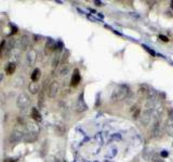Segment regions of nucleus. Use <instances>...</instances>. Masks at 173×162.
<instances>
[{
	"mask_svg": "<svg viewBox=\"0 0 173 162\" xmlns=\"http://www.w3.org/2000/svg\"><path fill=\"white\" fill-rule=\"evenodd\" d=\"M129 94H130V88L128 85L121 84L119 87H117L113 91L111 101L113 102H121V101H123L129 96Z\"/></svg>",
	"mask_w": 173,
	"mask_h": 162,
	"instance_id": "nucleus-1",
	"label": "nucleus"
},
{
	"mask_svg": "<svg viewBox=\"0 0 173 162\" xmlns=\"http://www.w3.org/2000/svg\"><path fill=\"white\" fill-rule=\"evenodd\" d=\"M163 133V128H162V121L161 119L154 120L153 126L151 130V136L153 138H160Z\"/></svg>",
	"mask_w": 173,
	"mask_h": 162,
	"instance_id": "nucleus-2",
	"label": "nucleus"
},
{
	"mask_svg": "<svg viewBox=\"0 0 173 162\" xmlns=\"http://www.w3.org/2000/svg\"><path fill=\"white\" fill-rule=\"evenodd\" d=\"M29 103H30V100H29L28 95L26 93H22L20 96L17 97L16 105L17 107H19V109H21V110H24V109L28 106Z\"/></svg>",
	"mask_w": 173,
	"mask_h": 162,
	"instance_id": "nucleus-3",
	"label": "nucleus"
},
{
	"mask_svg": "<svg viewBox=\"0 0 173 162\" xmlns=\"http://www.w3.org/2000/svg\"><path fill=\"white\" fill-rule=\"evenodd\" d=\"M165 131L169 136L173 137V109L169 110V116L165 124Z\"/></svg>",
	"mask_w": 173,
	"mask_h": 162,
	"instance_id": "nucleus-4",
	"label": "nucleus"
},
{
	"mask_svg": "<svg viewBox=\"0 0 173 162\" xmlns=\"http://www.w3.org/2000/svg\"><path fill=\"white\" fill-rule=\"evenodd\" d=\"M59 91H60V83L57 82L56 80H54L50 83L48 88V96L50 98H54L59 94Z\"/></svg>",
	"mask_w": 173,
	"mask_h": 162,
	"instance_id": "nucleus-5",
	"label": "nucleus"
},
{
	"mask_svg": "<svg viewBox=\"0 0 173 162\" xmlns=\"http://www.w3.org/2000/svg\"><path fill=\"white\" fill-rule=\"evenodd\" d=\"M23 137H24V133L21 131L20 129H14L11 132V135H10V142L17 143L20 142L21 139H23Z\"/></svg>",
	"mask_w": 173,
	"mask_h": 162,
	"instance_id": "nucleus-6",
	"label": "nucleus"
},
{
	"mask_svg": "<svg viewBox=\"0 0 173 162\" xmlns=\"http://www.w3.org/2000/svg\"><path fill=\"white\" fill-rule=\"evenodd\" d=\"M15 46V40L11 39L9 42H7V44H4V48H3V55L4 57H8V55H10L12 52V49L14 48Z\"/></svg>",
	"mask_w": 173,
	"mask_h": 162,
	"instance_id": "nucleus-7",
	"label": "nucleus"
},
{
	"mask_svg": "<svg viewBox=\"0 0 173 162\" xmlns=\"http://www.w3.org/2000/svg\"><path fill=\"white\" fill-rule=\"evenodd\" d=\"M36 61H37V52H36V50L31 49L30 51H28V53H27V63H28V66L35 65Z\"/></svg>",
	"mask_w": 173,
	"mask_h": 162,
	"instance_id": "nucleus-8",
	"label": "nucleus"
},
{
	"mask_svg": "<svg viewBox=\"0 0 173 162\" xmlns=\"http://www.w3.org/2000/svg\"><path fill=\"white\" fill-rule=\"evenodd\" d=\"M80 80H81V77H80L79 70H78V69H75L74 74L71 76V87H77V85L79 84Z\"/></svg>",
	"mask_w": 173,
	"mask_h": 162,
	"instance_id": "nucleus-9",
	"label": "nucleus"
},
{
	"mask_svg": "<svg viewBox=\"0 0 173 162\" xmlns=\"http://www.w3.org/2000/svg\"><path fill=\"white\" fill-rule=\"evenodd\" d=\"M157 101V91L155 89L149 88V91H148L147 97H146V102H151V103H156Z\"/></svg>",
	"mask_w": 173,
	"mask_h": 162,
	"instance_id": "nucleus-10",
	"label": "nucleus"
},
{
	"mask_svg": "<svg viewBox=\"0 0 173 162\" xmlns=\"http://www.w3.org/2000/svg\"><path fill=\"white\" fill-rule=\"evenodd\" d=\"M148 91H149V88H148L147 85H141L140 89L137 90V95H139L140 98H146Z\"/></svg>",
	"mask_w": 173,
	"mask_h": 162,
	"instance_id": "nucleus-11",
	"label": "nucleus"
},
{
	"mask_svg": "<svg viewBox=\"0 0 173 162\" xmlns=\"http://www.w3.org/2000/svg\"><path fill=\"white\" fill-rule=\"evenodd\" d=\"M36 138H37V133H35V132H28V131H27V133L24 134V137H23L24 142L26 143L34 142Z\"/></svg>",
	"mask_w": 173,
	"mask_h": 162,
	"instance_id": "nucleus-12",
	"label": "nucleus"
},
{
	"mask_svg": "<svg viewBox=\"0 0 173 162\" xmlns=\"http://www.w3.org/2000/svg\"><path fill=\"white\" fill-rule=\"evenodd\" d=\"M76 110L78 111V112L87 110V105H85L82 100V94H81V96H79V100H78V102H77L76 104Z\"/></svg>",
	"mask_w": 173,
	"mask_h": 162,
	"instance_id": "nucleus-13",
	"label": "nucleus"
},
{
	"mask_svg": "<svg viewBox=\"0 0 173 162\" xmlns=\"http://www.w3.org/2000/svg\"><path fill=\"white\" fill-rule=\"evenodd\" d=\"M28 90L31 94H37L39 92V84H38V82L31 81L28 84Z\"/></svg>",
	"mask_w": 173,
	"mask_h": 162,
	"instance_id": "nucleus-14",
	"label": "nucleus"
},
{
	"mask_svg": "<svg viewBox=\"0 0 173 162\" xmlns=\"http://www.w3.org/2000/svg\"><path fill=\"white\" fill-rule=\"evenodd\" d=\"M29 47V37L27 35H24L21 39V48L22 50H26Z\"/></svg>",
	"mask_w": 173,
	"mask_h": 162,
	"instance_id": "nucleus-15",
	"label": "nucleus"
},
{
	"mask_svg": "<svg viewBox=\"0 0 173 162\" xmlns=\"http://www.w3.org/2000/svg\"><path fill=\"white\" fill-rule=\"evenodd\" d=\"M40 77H41V71H40L39 68H36L33 71V74H31V81L38 82V80L40 79Z\"/></svg>",
	"mask_w": 173,
	"mask_h": 162,
	"instance_id": "nucleus-16",
	"label": "nucleus"
},
{
	"mask_svg": "<svg viewBox=\"0 0 173 162\" xmlns=\"http://www.w3.org/2000/svg\"><path fill=\"white\" fill-rule=\"evenodd\" d=\"M15 69H16V65L14 63H10L8 64V66L6 67V74L7 75H13L14 74Z\"/></svg>",
	"mask_w": 173,
	"mask_h": 162,
	"instance_id": "nucleus-17",
	"label": "nucleus"
},
{
	"mask_svg": "<svg viewBox=\"0 0 173 162\" xmlns=\"http://www.w3.org/2000/svg\"><path fill=\"white\" fill-rule=\"evenodd\" d=\"M31 117H33V119H34L36 122H40L41 119H42L39 114V111H38L36 108H33V110H31Z\"/></svg>",
	"mask_w": 173,
	"mask_h": 162,
	"instance_id": "nucleus-18",
	"label": "nucleus"
},
{
	"mask_svg": "<svg viewBox=\"0 0 173 162\" xmlns=\"http://www.w3.org/2000/svg\"><path fill=\"white\" fill-rule=\"evenodd\" d=\"M68 71H69L68 65H62V68L60 69V74L62 75V76H65V75L68 74Z\"/></svg>",
	"mask_w": 173,
	"mask_h": 162,
	"instance_id": "nucleus-19",
	"label": "nucleus"
},
{
	"mask_svg": "<svg viewBox=\"0 0 173 162\" xmlns=\"http://www.w3.org/2000/svg\"><path fill=\"white\" fill-rule=\"evenodd\" d=\"M153 162H165V160H163L161 157H160V155H154Z\"/></svg>",
	"mask_w": 173,
	"mask_h": 162,
	"instance_id": "nucleus-20",
	"label": "nucleus"
},
{
	"mask_svg": "<svg viewBox=\"0 0 173 162\" xmlns=\"http://www.w3.org/2000/svg\"><path fill=\"white\" fill-rule=\"evenodd\" d=\"M59 62H60V56H55V58H54L53 62H52V66H53V67H56V66L59 65Z\"/></svg>",
	"mask_w": 173,
	"mask_h": 162,
	"instance_id": "nucleus-21",
	"label": "nucleus"
},
{
	"mask_svg": "<svg viewBox=\"0 0 173 162\" xmlns=\"http://www.w3.org/2000/svg\"><path fill=\"white\" fill-rule=\"evenodd\" d=\"M140 114H141V110H140V108H136V111L133 114V118L136 119V118H139L140 117Z\"/></svg>",
	"mask_w": 173,
	"mask_h": 162,
	"instance_id": "nucleus-22",
	"label": "nucleus"
},
{
	"mask_svg": "<svg viewBox=\"0 0 173 162\" xmlns=\"http://www.w3.org/2000/svg\"><path fill=\"white\" fill-rule=\"evenodd\" d=\"M39 105L40 106H43V93H42V92L39 94Z\"/></svg>",
	"mask_w": 173,
	"mask_h": 162,
	"instance_id": "nucleus-23",
	"label": "nucleus"
},
{
	"mask_svg": "<svg viewBox=\"0 0 173 162\" xmlns=\"http://www.w3.org/2000/svg\"><path fill=\"white\" fill-rule=\"evenodd\" d=\"M143 48H144L145 50H146V51H147V52H149V53H151V55H155V52H154L153 50H151V49L148 48L147 46H144V44H143Z\"/></svg>",
	"mask_w": 173,
	"mask_h": 162,
	"instance_id": "nucleus-24",
	"label": "nucleus"
},
{
	"mask_svg": "<svg viewBox=\"0 0 173 162\" xmlns=\"http://www.w3.org/2000/svg\"><path fill=\"white\" fill-rule=\"evenodd\" d=\"M160 157H161L162 159L163 158H166V157H168V152L166 150H163V151H161V154H160Z\"/></svg>",
	"mask_w": 173,
	"mask_h": 162,
	"instance_id": "nucleus-25",
	"label": "nucleus"
},
{
	"mask_svg": "<svg viewBox=\"0 0 173 162\" xmlns=\"http://www.w3.org/2000/svg\"><path fill=\"white\" fill-rule=\"evenodd\" d=\"M160 39H162L163 41H168V38L165 37V36H160Z\"/></svg>",
	"mask_w": 173,
	"mask_h": 162,
	"instance_id": "nucleus-26",
	"label": "nucleus"
},
{
	"mask_svg": "<svg viewBox=\"0 0 173 162\" xmlns=\"http://www.w3.org/2000/svg\"><path fill=\"white\" fill-rule=\"evenodd\" d=\"M4 162H15L13 159H6L4 160Z\"/></svg>",
	"mask_w": 173,
	"mask_h": 162,
	"instance_id": "nucleus-27",
	"label": "nucleus"
},
{
	"mask_svg": "<svg viewBox=\"0 0 173 162\" xmlns=\"http://www.w3.org/2000/svg\"><path fill=\"white\" fill-rule=\"evenodd\" d=\"M2 79H3V74L2 72H0V82L2 81Z\"/></svg>",
	"mask_w": 173,
	"mask_h": 162,
	"instance_id": "nucleus-28",
	"label": "nucleus"
},
{
	"mask_svg": "<svg viewBox=\"0 0 173 162\" xmlns=\"http://www.w3.org/2000/svg\"><path fill=\"white\" fill-rule=\"evenodd\" d=\"M95 3H97V6H103L102 2H99V1H95Z\"/></svg>",
	"mask_w": 173,
	"mask_h": 162,
	"instance_id": "nucleus-29",
	"label": "nucleus"
},
{
	"mask_svg": "<svg viewBox=\"0 0 173 162\" xmlns=\"http://www.w3.org/2000/svg\"><path fill=\"white\" fill-rule=\"evenodd\" d=\"M170 7H171V9H172V10H173V0L170 2Z\"/></svg>",
	"mask_w": 173,
	"mask_h": 162,
	"instance_id": "nucleus-30",
	"label": "nucleus"
},
{
	"mask_svg": "<svg viewBox=\"0 0 173 162\" xmlns=\"http://www.w3.org/2000/svg\"><path fill=\"white\" fill-rule=\"evenodd\" d=\"M54 162H60V161H54Z\"/></svg>",
	"mask_w": 173,
	"mask_h": 162,
	"instance_id": "nucleus-31",
	"label": "nucleus"
}]
</instances>
